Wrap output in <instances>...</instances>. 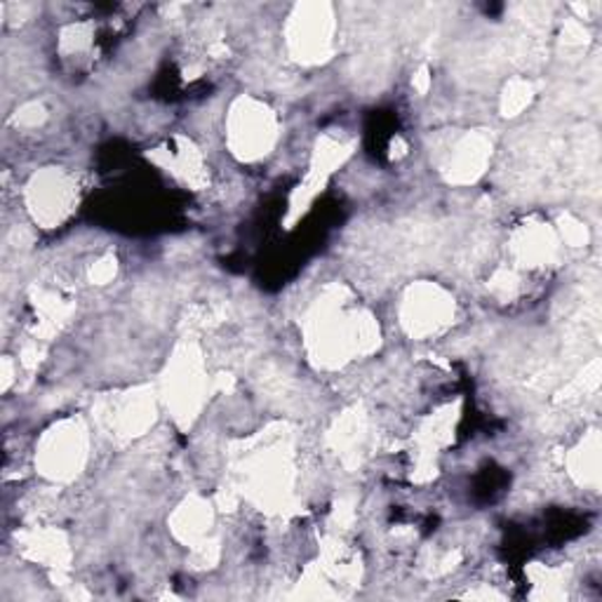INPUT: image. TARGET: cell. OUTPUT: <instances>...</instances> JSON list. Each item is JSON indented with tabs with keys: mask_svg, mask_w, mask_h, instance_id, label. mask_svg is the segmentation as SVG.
<instances>
[{
	"mask_svg": "<svg viewBox=\"0 0 602 602\" xmlns=\"http://www.w3.org/2000/svg\"><path fill=\"white\" fill-rule=\"evenodd\" d=\"M452 314V306L447 299L441 295V292H424V297L410 299L408 304V327L416 335L424 332H435L437 327H443L447 323V316Z\"/></svg>",
	"mask_w": 602,
	"mask_h": 602,
	"instance_id": "277c9868",
	"label": "cell"
},
{
	"mask_svg": "<svg viewBox=\"0 0 602 602\" xmlns=\"http://www.w3.org/2000/svg\"><path fill=\"white\" fill-rule=\"evenodd\" d=\"M233 120V141L235 149L243 158H254L266 154L268 144L273 139V123L266 108L262 106H243Z\"/></svg>",
	"mask_w": 602,
	"mask_h": 602,
	"instance_id": "6da1fadb",
	"label": "cell"
},
{
	"mask_svg": "<svg viewBox=\"0 0 602 602\" xmlns=\"http://www.w3.org/2000/svg\"><path fill=\"white\" fill-rule=\"evenodd\" d=\"M31 205L35 216H41L43 222H60L71 205V187L66 179L60 175L43 179L35 177V184L31 187Z\"/></svg>",
	"mask_w": 602,
	"mask_h": 602,
	"instance_id": "3957f363",
	"label": "cell"
},
{
	"mask_svg": "<svg viewBox=\"0 0 602 602\" xmlns=\"http://www.w3.org/2000/svg\"><path fill=\"white\" fill-rule=\"evenodd\" d=\"M83 457H85V447L81 441V431L76 429L60 426V433L52 435V441L43 450V462L52 478L71 476V473L81 466Z\"/></svg>",
	"mask_w": 602,
	"mask_h": 602,
	"instance_id": "7a4b0ae2",
	"label": "cell"
}]
</instances>
